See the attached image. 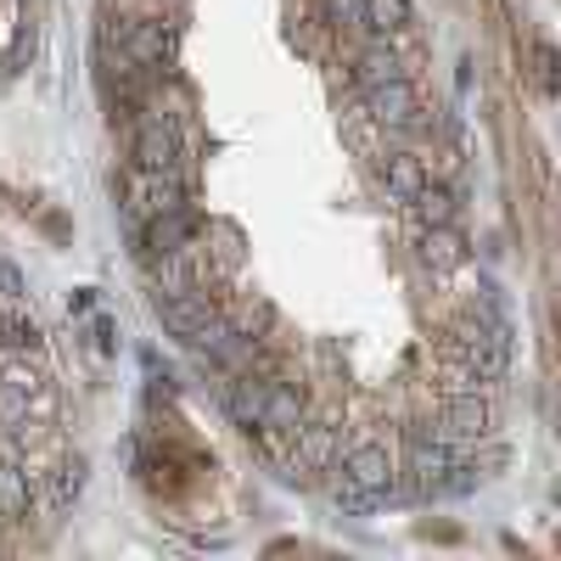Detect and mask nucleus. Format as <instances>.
Returning a JSON list of instances; mask_svg holds the SVG:
<instances>
[{
    "label": "nucleus",
    "instance_id": "1",
    "mask_svg": "<svg viewBox=\"0 0 561 561\" xmlns=\"http://www.w3.org/2000/svg\"><path fill=\"white\" fill-rule=\"evenodd\" d=\"M365 113H370V124H382V129H415V124H427V118H421L415 84H410L404 73L370 84V90H365Z\"/></svg>",
    "mask_w": 561,
    "mask_h": 561
},
{
    "label": "nucleus",
    "instance_id": "2",
    "mask_svg": "<svg viewBox=\"0 0 561 561\" xmlns=\"http://www.w3.org/2000/svg\"><path fill=\"white\" fill-rule=\"evenodd\" d=\"M180 163V135L163 113H147L135 129V169H147V174H174Z\"/></svg>",
    "mask_w": 561,
    "mask_h": 561
},
{
    "label": "nucleus",
    "instance_id": "3",
    "mask_svg": "<svg viewBox=\"0 0 561 561\" xmlns=\"http://www.w3.org/2000/svg\"><path fill=\"white\" fill-rule=\"evenodd\" d=\"M197 237V214L192 208H169V214H152L147 225H140V248L147 253H180V248H192Z\"/></svg>",
    "mask_w": 561,
    "mask_h": 561
},
{
    "label": "nucleus",
    "instance_id": "4",
    "mask_svg": "<svg viewBox=\"0 0 561 561\" xmlns=\"http://www.w3.org/2000/svg\"><path fill=\"white\" fill-rule=\"evenodd\" d=\"M455 460H460V455L449 449V438H438V433L427 438V433H421V438L410 444V460H404V472H410V483H415L421 494H433V489H438V478L449 472Z\"/></svg>",
    "mask_w": 561,
    "mask_h": 561
},
{
    "label": "nucleus",
    "instance_id": "5",
    "mask_svg": "<svg viewBox=\"0 0 561 561\" xmlns=\"http://www.w3.org/2000/svg\"><path fill=\"white\" fill-rule=\"evenodd\" d=\"M124 57L129 62H140V68H163L169 57H174V28L169 23H152V18H140V23H129L124 28Z\"/></svg>",
    "mask_w": 561,
    "mask_h": 561
},
{
    "label": "nucleus",
    "instance_id": "6",
    "mask_svg": "<svg viewBox=\"0 0 561 561\" xmlns=\"http://www.w3.org/2000/svg\"><path fill=\"white\" fill-rule=\"evenodd\" d=\"M343 483L393 494V460H388V449H382V444H354V449L343 455Z\"/></svg>",
    "mask_w": 561,
    "mask_h": 561
},
{
    "label": "nucleus",
    "instance_id": "7",
    "mask_svg": "<svg viewBox=\"0 0 561 561\" xmlns=\"http://www.w3.org/2000/svg\"><path fill=\"white\" fill-rule=\"evenodd\" d=\"M494 427V410L478 399V388H466L444 404V421H438V438H483Z\"/></svg>",
    "mask_w": 561,
    "mask_h": 561
},
{
    "label": "nucleus",
    "instance_id": "8",
    "mask_svg": "<svg viewBox=\"0 0 561 561\" xmlns=\"http://www.w3.org/2000/svg\"><path fill=\"white\" fill-rule=\"evenodd\" d=\"M158 320L185 343L203 320H214V304H208L203 287H192V293H158Z\"/></svg>",
    "mask_w": 561,
    "mask_h": 561
},
{
    "label": "nucleus",
    "instance_id": "9",
    "mask_svg": "<svg viewBox=\"0 0 561 561\" xmlns=\"http://www.w3.org/2000/svg\"><path fill=\"white\" fill-rule=\"evenodd\" d=\"M34 393H39V377H34V370H23V365H12L7 377H0V433L28 427Z\"/></svg>",
    "mask_w": 561,
    "mask_h": 561
},
{
    "label": "nucleus",
    "instance_id": "10",
    "mask_svg": "<svg viewBox=\"0 0 561 561\" xmlns=\"http://www.w3.org/2000/svg\"><path fill=\"white\" fill-rule=\"evenodd\" d=\"M129 208H135V219H152V214L185 208V192H180V180H174V174H147V169H140Z\"/></svg>",
    "mask_w": 561,
    "mask_h": 561
},
{
    "label": "nucleus",
    "instance_id": "11",
    "mask_svg": "<svg viewBox=\"0 0 561 561\" xmlns=\"http://www.w3.org/2000/svg\"><path fill=\"white\" fill-rule=\"evenodd\" d=\"M421 230H427V237H421V259H427L438 275L444 270H460L466 259H472V248H466V237L455 230V219L449 225H421Z\"/></svg>",
    "mask_w": 561,
    "mask_h": 561
},
{
    "label": "nucleus",
    "instance_id": "12",
    "mask_svg": "<svg viewBox=\"0 0 561 561\" xmlns=\"http://www.w3.org/2000/svg\"><path fill=\"white\" fill-rule=\"evenodd\" d=\"M34 500V478L28 466L18 460V449H0V517H18Z\"/></svg>",
    "mask_w": 561,
    "mask_h": 561
},
{
    "label": "nucleus",
    "instance_id": "13",
    "mask_svg": "<svg viewBox=\"0 0 561 561\" xmlns=\"http://www.w3.org/2000/svg\"><path fill=\"white\" fill-rule=\"evenodd\" d=\"M298 421H304V393H298L293 382H270V388H264V415H259V427L293 433Z\"/></svg>",
    "mask_w": 561,
    "mask_h": 561
},
{
    "label": "nucleus",
    "instance_id": "14",
    "mask_svg": "<svg viewBox=\"0 0 561 561\" xmlns=\"http://www.w3.org/2000/svg\"><path fill=\"white\" fill-rule=\"evenodd\" d=\"M421 180H427L421 158H410V152H388V158H382V185H388L393 203H410V197L421 192Z\"/></svg>",
    "mask_w": 561,
    "mask_h": 561
},
{
    "label": "nucleus",
    "instance_id": "15",
    "mask_svg": "<svg viewBox=\"0 0 561 561\" xmlns=\"http://www.w3.org/2000/svg\"><path fill=\"white\" fill-rule=\"evenodd\" d=\"M298 466H309V472H320V466L337 460V427H325V421H314V427H304L298 421Z\"/></svg>",
    "mask_w": 561,
    "mask_h": 561
},
{
    "label": "nucleus",
    "instance_id": "16",
    "mask_svg": "<svg viewBox=\"0 0 561 561\" xmlns=\"http://www.w3.org/2000/svg\"><path fill=\"white\" fill-rule=\"evenodd\" d=\"M264 388H270V382H253V377H237V382L225 388V410H230V421H237V427H259Z\"/></svg>",
    "mask_w": 561,
    "mask_h": 561
},
{
    "label": "nucleus",
    "instance_id": "17",
    "mask_svg": "<svg viewBox=\"0 0 561 561\" xmlns=\"http://www.w3.org/2000/svg\"><path fill=\"white\" fill-rule=\"evenodd\" d=\"M421 225H449L455 219V192H449V185H433V180H421V192L404 203Z\"/></svg>",
    "mask_w": 561,
    "mask_h": 561
},
{
    "label": "nucleus",
    "instance_id": "18",
    "mask_svg": "<svg viewBox=\"0 0 561 561\" xmlns=\"http://www.w3.org/2000/svg\"><path fill=\"white\" fill-rule=\"evenodd\" d=\"M415 23V7L410 0H365V23L359 28H370V34H399V28H410Z\"/></svg>",
    "mask_w": 561,
    "mask_h": 561
},
{
    "label": "nucleus",
    "instance_id": "19",
    "mask_svg": "<svg viewBox=\"0 0 561 561\" xmlns=\"http://www.w3.org/2000/svg\"><path fill=\"white\" fill-rule=\"evenodd\" d=\"M404 68H399V51H393V45H365V51H359V84L370 90V84H382V79H399Z\"/></svg>",
    "mask_w": 561,
    "mask_h": 561
},
{
    "label": "nucleus",
    "instance_id": "20",
    "mask_svg": "<svg viewBox=\"0 0 561 561\" xmlns=\"http://www.w3.org/2000/svg\"><path fill=\"white\" fill-rule=\"evenodd\" d=\"M84 478H90L84 455L62 460V466H57V478H51V511H68V505H73V500L84 494Z\"/></svg>",
    "mask_w": 561,
    "mask_h": 561
},
{
    "label": "nucleus",
    "instance_id": "21",
    "mask_svg": "<svg viewBox=\"0 0 561 561\" xmlns=\"http://www.w3.org/2000/svg\"><path fill=\"white\" fill-rule=\"evenodd\" d=\"M393 494H377V489H354V483H337V511L348 517H370V511H382Z\"/></svg>",
    "mask_w": 561,
    "mask_h": 561
},
{
    "label": "nucleus",
    "instance_id": "22",
    "mask_svg": "<svg viewBox=\"0 0 561 561\" xmlns=\"http://www.w3.org/2000/svg\"><path fill=\"white\" fill-rule=\"evenodd\" d=\"M225 320L237 325V332H242L248 343H259V332H264V325H270V304H237V309H230Z\"/></svg>",
    "mask_w": 561,
    "mask_h": 561
},
{
    "label": "nucleus",
    "instance_id": "23",
    "mask_svg": "<svg viewBox=\"0 0 561 561\" xmlns=\"http://www.w3.org/2000/svg\"><path fill=\"white\" fill-rule=\"evenodd\" d=\"M325 18L337 28H359L365 23V0H325Z\"/></svg>",
    "mask_w": 561,
    "mask_h": 561
},
{
    "label": "nucleus",
    "instance_id": "24",
    "mask_svg": "<svg viewBox=\"0 0 561 561\" xmlns=\"http://www.w3.org/2000/svg\"><path fill=\"white\" fill-rule=\"evenodd\" d=\"M23 293H28V280H23V270H18V264H7V259H0V304H23Z\"/></svg>",
    "mask_w": 561,
    "mask_h": 561
},
{
    "label": "nucleus",
    "instance_id": "25",
    "mask_svg": "<svg viewBox=\"0 0 561 561\" xmlns=\"http://www.w3.org/2000/svg\"><path fill=\"white\" fill-rule=\"evenodd\" d=\"M7 343L12 348H39V325L34 320H7Z\"/></svg>",
    "mask_w": 561,
    "mask_h": 561
},
{
    "label": "nucleus",
    "instance_id": "26",
    "mask_svg": "<svg viewBox=\"0 0 561 561\" xmlns=\"http://www.w3.org/2000/svg\"><path fill=\"white\" fill-rule=\"evenodd\" d=\"M90 337H96V348L107 354V348H113V320H107V314H96V325H90Z\"/></svg>",
    "mask_w": 561,
    "mask_h": 561
},
{
    "label": "nucleus",
    "instance_id": "27",
    "mask_svg": "<svg viewBox=\"0 0 561 561\" xmlns=\"http://www.w3.org/2000/svg\"><path fill=\"white\" fill-rule=\"evenodd\" d=\"M90 309H96V293H90V287H79V293L68 298V314H90Z\"/></svg>",
    "mask_w": 561,
    "mask_h": 561
},
{
    "label": "nucleus",
    "instance_id": "28",
    "mask_svg": "<svg viewBox=\"0 0 561 561\" xmlns=\"http://www.w3.org/2000/svg\"><path fill=\"white\" fill-rule=\"evenodd\" d=\"M539 73H545V84H556V57H550V45H539Z\"/></svg>",
    "mask_w": 561,
    "mask_h": 561
}]
</instances>
